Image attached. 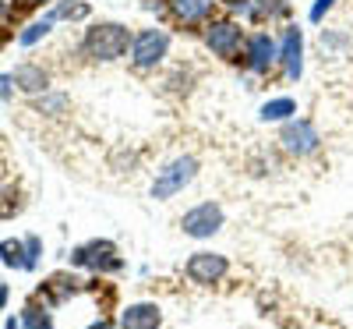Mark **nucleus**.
Here are the masks:
<instances>
[{"mask_svg": "<svg viewBox=\"0 0 353 329\" xmlns=\"http://www.w3.org/2000/svg\"><path fill=\"white\" fill-rule=\"evenodd\" d=\"M198 177V160L194 156H176V160H170L159 173H156V181H152V198H159V202H166V198H173V195H181L191 181Z\"/></svg>", "mask_w": 353, "mask_h": 329, "instance_id": "obj_2", "label": "nucleus"}, {"mask_svg": "<svg viewBox=\"0 0 353 329\" xmlns=\"http://www.w3.org/2000/svg\"><path fill=\"white\" fill-rule=\"evenodd\" d=\"M205 46H209L219 61H237L244 46V28L237 21H209L205 25Z\"/></svg>", "mask_w": 353, "mask_h": 329, "instance_id": "obj_5", "label": "nucleus"}, {"mask_svg": "<svg viewBox=\"0 0 353 329\" xmlns=\"http://www.w3.org/2000/svg\"><path fill=\"white\" fill-rule=\"evenodd\" d=\"M21 326H25V329H53V319H50L46 305L39 308L36 301H28L25 312H21Z\"/></svg>", "mask_w": 353, "mask_h": 329, "instance_id": "obj_16", "label": "nucleus"}, {"mask_svg": "<svg viewBox=\"0 0 353 329\" xmlns=\"http://www.w3.org/2000/svg\"><path fill=\"white\" fill-rule=\"evenodd\" d=\"M170 53V36L163 28H145L131 39V64L138 71H152L163 64V57Z\"/></svg>", "mask_w": 353, "mask_h": 329, "instance_id": "obj_3", "label": "nucleus"}, {"mask_svg": "<svg viewBox=\"0 0 353 329\" xmlns=\"http://www.w3.org/2000/svg\"><path fill=\"white\" fill-rule=\"evenodd\" d=\"M293 113H297V103L290 96H279V100H269L261 106V121H290Z\"/></svg>", "mask_w": 353, "mask_h": 329, "instance_id": "obj_15", "label": "nucleus"}, {"mask_svg": "<svg viewBox=\"0 0 353 329\" xmlns=\"http://www.w3.org/2000/svg\"><path fill=\"white\" fill-rule=\"evenodd\" d=\"M11 78H14V85L21 88V93H28V96L46 93V88H50V75L43 71V64H18L11 71Z\"/></svg>", "mask_w": 353, "mask_h": 329, "instance_id": "obj_13", "label": "nucleus"}, {"mask_svg": "<svg viewBox=\"0 0 353 329\" xmlns=\"http://www.w3.org/2000/svg\"><path fill=\"white\" fill-rule=\"evenodd\" d=\"M0 262L25 269V241H0Z\"/></svg>", "mask_w": 353, "mask_h": 329, "instance_id": "obj_17", "label": "nucleus"}, {"mask_svg": "<svg viewBox=\"0 0 353 329\" xmlns=\"http://www.w3.org/2000/svg\"><path fill=\"white\" fill-rule=\"evenodd\" d=\"M226 4H230V8H248L251 0H226Z\"/></svg>", "mask_w": 353, "mask_h": 329, "instance_id": "obj_26", "label": "nucleus"}, {"mask_svg": "<svg viewBox=\"0 0 353 329\" xmlns=\"http://www.w3.org/2000/svg\"><path fill=\"white\" fill-rule=\"evenodd\" d=\"M8 305V283H0V308Z\"/></svg>", "mask_w": 353, "mask_h": 329, "instance_id": "obj_25", "label": "nucleus"}, {"mask_svg": "<svg viewBox=\"0 0 353 329\" xmlns=\"http://www.w3.org/2000/svg\"><path fill=\"white\" fill-rule=\"evenodd\" d=\"M50 28H53V18H43V21H32V25H28V28H25V32L18 36V39H21V46H36V43H39V39H43V36L50 32Z\"/></svg>", "mask_w": 353, "mask_h": 329, "instance_id": "obj_18", "label": "nucleus"}, {"mask_svg": "<svg viewBox=\"0 0 353 329\" xmlns=\"http://www.w3.org/2000/svg\"><path fill=\"white\" fill-rule=\"evenodd\" d=\"M184 273H188V280L198 283V287H212V283H219V280L230 273V262H226V255H219V252H194V255L184 262Z\"/></svg>", "mask_w": 353, "mask_h": 329, "instance_id": "obj_8", "label": "nucleus"}, {"mask_svg": "<svg viewBox=\"0 0 353 329\" xmlns=\"http://www.w3.org/2000/svg\"><path fill=\"white\" fill-rule=\"evenodd\" d=\"M39 252H43V241H39V237H25V269H36Z\"/></svg>", "mask_w": 353, "mask_h": 329, "instance_id": "obj_19", "label": "nucleus"}, {"mask_svg": "<svg viewBox=\"0 0 353 329\" xmlns=\"http://www.w3.org/2000/svg\"><path fill=\"white\" fill-rule=\"evenodd\" d=\"M223 205H216V202H201V205H194V209H188V213L181 216V230L188 234V237H194V241H205V237H212V234H219L223 230Z\"/></svg>", "mask_w": 353, "mask_h": 329, "instance_id": "obj_6", "label": "nucleus"}, {"mask_svg": "<svg viewBox=\"0 0 353 329\" xmlns=\"http://www.w3.org/2000/svg\"><path fill=\"white\" fill-rule=\"evenodd\" d=\"M279 142H283V149L290 156H311L314 149L321 145V135H318V128L307 121V117H290V121L283 124Z\"/></svg>", "mask_w": 353, "mask_h": 329, "instance_id": "obj_7", "label": "nucleus"}, {"mask_svg": "<svg viewBox=\"0 0 353 329\" xmlns=\"http://www.w3.org/2000/svg\"><path fill=\"white\" fill-rule=\"evenodd\" d=\"M74 290H78V280H71V276H53L50 283L39 287V297H43V305H61L64 297H71Z\"/></svg>", "mask_w": 353, "mask_h": 329, "instance_id": "obj_14", "label": "nucleus"}, {"mask_svg": "<svg viewBox=\"0 0 353 329\" xmlns=\"http://www.w3.org/2000/svg\"><path fill=\"white\" fill-rule=\"evenodd\" d=\"M216 0H170V15L176 25H201L209 21Z\"/></svg>", "mask_w": 353, "mask_h": 329, "instance_id": "obj_12", "label": "nucleus"}, {"mask_svg": "<svg viewBox=\"0 0 353 329\" xmlns=\"http://www.w3.org/2000/svg\"><path fill=\"white\" fill-rule=\"evenodd\" d=\"M85 15H88V8H85V4H61L50 18H85Z\"/></svg>", "mask_w": 353, "mask_h": 329, "instance_id": "obj_20", "label": "nucleus"}, {"mask_svg": "<svg viewBox=\"0 0 353 329\" xmlns=\"http://www.w3.org/2000/svg\"><path fill=\"white\" fill-rule=\"evenodd\" d=\"M14 93V78L11 75H0V100H8Z\"/></svg>", "mask_w": 353, "mask_h": 329, "instance_id": "obj_22", "label": "nucleus"}, {"mask_svg": "<svg viewBox=\"0 0 353 329\" xmlns=\"http://www.w3.org/2000/svg\"><path fill=\"white\" fill-rule=\"evenodd\" d=\"M21 8H39V4H46V0H18Z\"/></svg>", "mask_w": 353, "mask_h": 329, "instance_id": "obj_24", "label": "nucleus"}, {"mask_svg": "<svg viewBox=\"0 0 353 329\" xmlns=\"http://www.w3.org/2000/svg\"><path fill=\"white\" fill-rule=\"evenodd\" d=\"M131 32L128 25L121 21H99L85 32L81 39V53L88 57V61H99V64H110V61H121V57L131 50Z\"/></svg>", "mask_w": 353, "mask_h": 329, "instance_id": "obj_1", "label": "nucleus"}, {"mask_svg": "<svg viewBox=\"0 0 353 329\" xmlns=\"http://www.w3.org/2000/svg\"><path fill=\"white\" fill-rule=\"evenodd\" d=\"M88 329H113V326H110V319H96V322L88 326Z\"/></svg>", "mask_w": 353, "mask_h": 329, "instance_id": "obj_23", "label": "nucleus"}, {"mask_svg": "<svg viewBox=\"0 0 353 329\" xmlns=\"http://www.w3.org/2000/svg\"><path fill=\"white\" fill-rule=\"evenodd\" d=\"M71 265L92 269V273H117V269H124V258L117 255L113 241H88L71 252Z\"/></svg>", "mask_w": 353, "mask_h": 329, "instance_id": "obj_4", "label": "nucleus"}, {"mask_svg": "<svg viewBox=\"0 0 353 329\" xmlns=\"http://www.w3.org/2000/svg\"><path fill=\"white\" fill-rule=\"evenodd\" d=\"M279 64L286 68V75L297 82L304 75V36L297 25H290L283 32V43H279Z\"/></svg>", "mask_w": 353, "mask_h": 329, "instance_id": "obj_10", "label": "nucleus"}, {"mask_svg": "<svg viewBox=\"0 0 353 329\" xmlns=\"http://www.w3.org/2000/svg\"><path fill=\"white\" fill-rule=\"evenodd\" d=\"M8 329H21V322L18 319H8Z\"/></svg>", "mask_w": 353, "mask_h": 329, "instance_id": "obj_27", "label": "nucleus"}, {"mask_svg": "<svg viewBox=\"0 0 353 329\" xmlns=\"http://www.w3.org/2000/svg\"><path fill=\"white\" fill-rule=\"evenodd\" d=\"M244 64H248V71H254V75H269V71L279 64V46H276V39H272L269 32L248 36V39H244Z\"/></svg>", "mask_w": 353, "mask_h": 329, "instance_id": "obj_9", "label": "nucleus"}, {"mask_svg": "<svg viewBox=\"0 0 353 329\" xmlns=\"http://www.w3.org/2000/svg\"><path fill=\"white\" fill-rule=\"evenodd\" d=\"M163 326V308L152 301H134L121 312V329H159Z\"/></svg>", "mask_w": 353, "mask_h": 329, "instance_id": "obj_11", "label": "nucleus"}, {"mask_svg": "<svg viewBox=\"0 0 353 329\" xmlns=\"http://www.w3.org/2000/svg\"><path fill=\"white\" fill-rule=\"evenodd\" d=\"M332 4L336 0H314V8H311V21H321L329 11H332Z\"/></svg>", "mask_w": 353, "mask_h": 329, "instance_id": "obj_21", "label": "nucleus"}]
</instances>
